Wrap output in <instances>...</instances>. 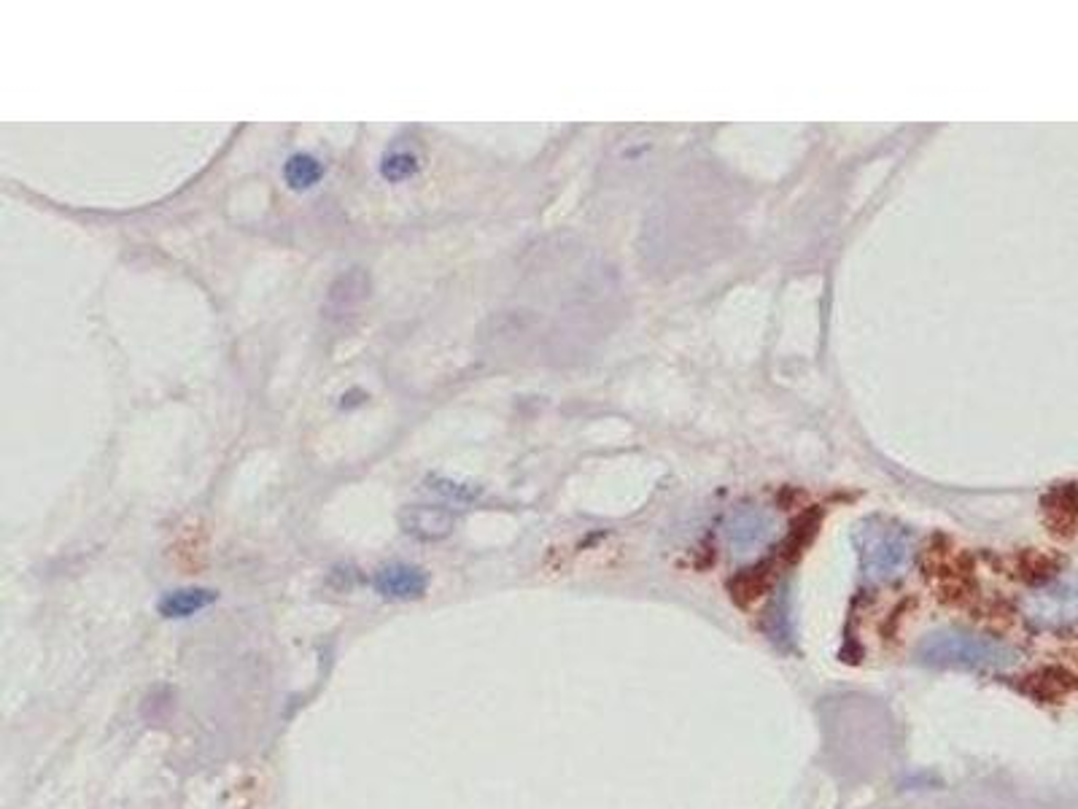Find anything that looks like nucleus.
Returning a JSON list of instances; mask_svg holds the SVG:
<instances>
[{
  "label": "nucleus",
  "instance_id": "423d86ee",
  "mask_svg": "<svg viewBox=\"0 0 1078 809\" xmlns=\"http://www.w3.org/2000/svg\"><path fill=\"white\" fill-rule=\"evenodd\" d=\"M367 294H370V276L364 273L362 267H351L348 273H343L335 284L329 286L327 316H343V313L354 311Z\"/></svg>",
  "mask_w": 1078,
  "mask_h": 809
},
{
  "label": "nucleus",
  "instance_id": "6e6552de",
  "mask_svg": "<svg viewBox=\"0 0 1078 809\" xmlns=\"http://www.w3.org/2000/svg\"><path fill=\"white\" fill-rule=\"evenodd\" d=\"M1073 688H1076L1073 675L1060 667L1041 669V672H1035V675L1027 677V683H1025L1027 694L1035 696V699H1041V702H1057V699H1062V696H1068Z\"/></svg>",
  "mask_w": 1078,
  "mask_h": 809
},
{
  "label": "nucleus",
  "instance_id": "9d476101",
  "mask_svg": "<svg viewBox=\"0 0 1078 809\" xmlns=\"http://www.w3.org/2000/svg\"><path fill=\"white\" fill-rule=\"evenodd\" d=\"M1035 621L1041 623H1068L1078 618V594H1065V596H1052V602H1038V605L1030 610Z\"/></svg>",
  "mask_w": 1078,
  "mask_h": 809
},
{
  "label": "nucleus",
  "instance_id": "39448f33",
  "mask_svg": "<svg viewBox=\"0 0 1078 809\" xmlns=\"http://www.w3.org/2000/svg\"><path fill=\"white\" fill-rule=\"evenodd\" d=\"M1043 518L1049 532L1057 537H1073L1078 529V489L1062 486L1054 489L1049 497L1043 499Z\"/></svg>",
  "mask_w": 1078,
  "mask_h": 809
},
{
  "label": "nucleus",
  "instance_id": "f03ea898",
  "mask_svg": "<svg viewBox=\"0 0 1078 809\" xmlns=\"http://www.w3.org/2000/svg\"><path fill=\"white\" fill-rule=\"evenodd\" d=\"M372 591L389 602H418L429 591V572L418 564L391 561V564L375 569Z\"/></svg>",
  "mask_w": 1078,
  "mask_h": 809
},
{
  "label": "nucleus",
  "instance_id": "f8f14e48",
  "mask_svg": "<svg viewBox=\"0 0 1078 809\" xmlns=\"http://www.w3.org/2000/svg\"><path fill=\"white\" fill-rule=\"evenodd\" d=\"M426 486L437 491V494H442V497L456 499V502H472V499L480 497V489H475V486H469V483L464 486V483H456L451 481V478H440V475H429Z\"/></svg>",
  "mask_w": 1078,
  "mask_h": 809
},
{
  "label": "nucleus",
  "instance_id": "ddd939ff",
  "mask_svg": "<svg viewBox=\"0 0 1078 809\" xmlns=\"http://www.w3.org/2000/svg\"><path fill=\"white\" fill-rule=\"evenodd\" d=\"M367 402V394L362 389H351L340 397V408H356V405H364Z\"/></svg>",
  "mask_w": 1078,
  "mask_h": 809
},
{
  "label": "nucleus",
  "instance_id": "1a4fd4ad",
  "mask_svg": "<svg viewBox=\"0 0 1078 809\" xmlns=\"http://www.w3.org/2000/svg\"><path fill=\"white\" fill-rule=\"evenodd\" d=\"M418 170H421V160H418V154L410 152V149H391V152L383 154V160H380V178L389 181V184L410 181V178L418 176Z\"/></svg>",
  "mask_w": 1078,
  "mask_h": 809
},
{
  "label": "nucleus",
  "instance_id": "0eeeda50",
  "mask_svg": "<svg viewBox=\"0 0 1078 809\" xmlns=\"http://www.w3.org/2000/svg\"><path fill=\"white\" fill-rule=\"evenodd\" d=\"M324 162L310 152H294L289 160L283 162V181L292 192H308L324 178Z\"/></svg>",
  "mask_w": 1078,
  "mask_h": 809
},
{
  "label": "nucleus",
  "instance_id": "f257e3e1",
  "mask_svg": "<svg viewBox=\"0 0 1078 809\" xmlns=\"http://www.w3.org/2000/svg\"><path fill=\"white\" fill-rule=\"evenodd\" d=\"M917 658L922 664L957 669H1008L1017 664V653L990 637L971 632H938L919 642Z\"/></svg>",
  "mask_w": 1078,
  "mask_h": 809
},
{
  "label": "nucleus",
  "instance_id": "9b49d317",
  "mask_svg": "<svg viewBox=\"0 0 1078 809\" xmlns=\"http://www.w3.org/2000/svg\"><path fill=\"white\" fill-rule=\"evenodd\" d=\"M1054 567H1057V561L1041 551H1027L1017 556V575L1022 580H1030V583L1046 580L1054 572Z\"/></svg>",
  "mask_w": 1078,
  "mask_h": 809
},
{
  "label": "nucleus",
  "instance_id": "20e7f679",
  "mask_svg": "<svg viewBox=\"0 0 1078 809\" xmlns=\"http://www.w3.org/2000/svg\"><path fill=\"white\" fill-rule=\"evenodd\" d=\"M219 599V591L205 586H186L176 588V591H168L157 602V613L168 621H184V618H192V615L203 613L211 605H216Z\"/></svg>",
  "mask_w": 1078,
  "mask_h": 809
},
{
  "label": "nucleus",
  "instance_id": "7ed1b4c3",
  "mask_svg": "<svg viewBox=\"0 0 1078 809\" xmlns=\"http://www.w3.org/2000/svg\"><path fill=\"white\" fill-rule=\"evenodd\" d=\"M399 526H402V532L407 537H413L418 543H440V540H448L456 532L459 516L453 513L451 507L413 505L399 513Z\"/></svg>",
  "mask_w": 1078,
  "mask_h": 809
}]
</instances>
